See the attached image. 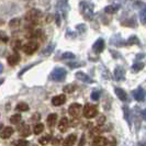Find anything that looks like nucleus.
Wrapping results in <instances>:
<instances>
[{
  "instance_id": "nucleus-14",
  "label": "nucleus",
  "mask_w": 146,
  "mask_h": 146,
  "mask_svg": "<svg viewBox=\"0 0 146 146\" xmlns=\"http://www.w3.org/2000/svg\"><path fill=\"white\" fill-rule=\"evenodd\" d=\"M19 134L23 137H28L31 134V127L28 124H22L19 126Z\"/></svg>"
},
{
  "instance_id": "nucleus-11",
  "label": "nucleus",
  "mask_w": 146,
  "mask_h": 146,
  "mask_svg": "<svg viewBox=\"0 0 146 146\" xmlns=\"http://www.w3.org/2000/svg\"><path fill=\"white\" fill-rule=\"evenodd\" d=\"M133 97L137 101H144V99H145V91H144V89L139 87L136 90H134L133 91Z\"/></svg>"
},
{
  "instance_id": "nucleus-53",
  "label": "nucleus",
  "mask_w": 146,
  "mask_h": 146,
  "mask_svg": "<svg viewBox=\"0 0 146 146\" xmlns=\"http://www.w3.org/2000/svg\"><path fill=\"white\" fill-rule=\"evenodd\" d=\"M2 72H3V65L0 63V74L2 73Z\"/></svg>"
},
{
  "instance_id": "nucleus-33",
  "label": "nucleus",
  "mask_w": 146,
  "mask_h": 146,
  "mask_svg": "<svg viewBox=\"0 0 146 146\" xmlns=\"http://www.w3.org/2000/svg\"><path fill=\"white\" fill-rule=\"evenodd\" d=\"M44 131V125L42 123H37L35 126H34V129H33V132H34V134H41L42 132Z\"/></svg>"
},
{
  "instance_id": "nucleus-35",
  "label": "nucleus",
  "mask_w": 146,
  "mask_h": 146,
  "mask_svg": "<svg viewBox=\"0 0 146 146\" xmlns=\"http://www.w3.org/2000/svg\"><path fill=\"white\" fill-rule=\"evenodd\" d=\"M100 96H101V91L100 90H94L92 92H91V100H95V101H97V100H99L100 99Z\"/></svg>"
},
{
  "instance_id": "nucleus-2",
  "label": "nucleus",
  "mask_w": 146,
  "mask_h": 146,
  "mask_svg": "<svg viewBox=\"0 0 146 146\" xmlns=\"http://www.w3.org/2000/svg\"><path fill=\"white\" fill-rule=\"evenodd\" d=\"M43 17V12L40 10V9H36V8H32L30 9L29 11L24 15V20L28 21L29 23H35L36 24L37 21Z\"/></svg>"
},
{
  "instance_id": "nucleus-28",
  "label": "nucleus",
  "mask_w": 146,
  "mask_h": 146,
  "mask_svg": "<svg viewBox=\"0 0 146 146\" xmlns=\"http://www.w3.org/2000/svg\"><path fill=\"white\" fill-rule=\"evenodd\" d=\"M17 110L20 112H27V111H29V106L25 102H20L17 104Z\"/></svg>"
},
{
  "instance_id": "nucleus-32",
  "label": "nucleus",
  "mask_w": 146,
  "mask_h": 146,
  "mask_svg": "<svg viewBox=\"0 0 146 146\" xmlns=\"http://www.w3.org/2000/svg\"><path fill=\"white\" fill-rule=\"evenodd\" d=\"M145 18H146V9L145 7L142 8L139 11V21L143 25H145Z\"/></svg>"
},
{
  "instance_id": "nucleus-26",
  "label": "nucleus",
  "mask_w": 146,
  "mask_h": 146,
  "mask_svg": "<svg viewBox=\"0 0 146 146\" xmlns=\"http://www.w3.org/2000/svg\"><path fill=\"white\" fill-rule=\"evenodd\" d=\"M125 44L127 45H139V40L136 35H131V36L127 38V41L125 42Z\"/></svg>"
},
{
  "instance_id": "nucleus-31",
  "label": "nucleus",
  "mask_w": 146,
  "mask_h": 146,
  "mask_svg": "<svg viewBox=\"0 0 146 146\" xmlns=\"http://www.w3.org/2000/svg\"><path fill=\"white\" fill-rule=\"evenodd\" d=\"M60 58L62 59H75L76 56H75V54L72 53V52H65V53L62 54Z\"/></svg>"
},
{
  "instance_id": "nucleus-24",
  "label": "nucleus",
  "mask_w": 146,
  "mask_h": 146,
  "mask_svg": "<svg viewBox=\"0 0 146 146\" xmlns=\"http://www.w3.org/2000/svg\"><path fill=\"white\" fill-rule=\"evenodd\" d=\"M20 25H21V19L20 18H13V19H11L9 21V27L11 29H17Z\"/></svg>"
},
{
  "instance_id": "nucleus-5",
  "label": "nucleus",
  "mask_w": 146,
  "mask_h": 146,
  "mask_svg": "<svg viewBox=\"0 0 146 146\" xmlns=\"http://www.w3.org/2000/svg\"><path fill=\"white\" fill-rule=\"evenodd\" d=\"M98 114V108L94 106V104H90V103H88L85 106V108H84V115L85 117H87V119H92V117H95L96 115Z\"/></svg>"
},
{
  "instance_id": "nucleus-44",
  "label": "nucleus",
  "mask_w": 146,
  "mask_h": 146,
  "mask_svg": "<svg viewBox=\"0 0 146 146\" xmlns=\"http://www.w3.org/2000/svg\"><path fill=\"white\" fill-rule=\"evenodd\" d=\"M123 3H124V0H114V3H113V5H114L115 7L120 8Z\"/></svg>"
},
{
  "instance_id": "nucleus-39",
  "label": "nucleus",
  "mask_w": 146,
  "mask_h": 146,
  "mask_svg": "<svg viewBox=\"0 0 146 146\" xmlns=\"http://www.w3.org/2000/svg\"><path fill=\"white\" fill-rule=\"evenodd\" d=\"M0 41L3 42V43H7L9 41V37L6 34V32H3V31H0Z\"/></svg>"
},
{
  "instance_id": "nucleus-22",
  "label": "nucleus",
  "mask_w": 146,
  "mask_h": 146,
  "mask_svg": "<svg viewBox=\"0 0 146 146\" xmlns=\"http://www.w3.org/2000/svg\"><path fill=\"white\" fill-rule=\"evenodd\" d=\"M54 48H55V44H50V45H47L45 48H44L42 53H41V55L44 56V57H47V56H50L53 51H54Z\"/></svg>"
},
{
  "instance_id": "nucleus-25",
  "label": "nucleus",
  "mask_w": 146,
  "mask_h": 146,
  "mask_svg": "<svg viewBox=\"0 0 146 146\" xmlns=\"http://www.w3.org/2000/svg\"><path fill=\"white\" fill-rule=\"evenodd\" d=\"M76 89H77V85L76 84H68V85H66L65 87L63 88V91L65 94H73Z\"/></svg>"
},
{
  "instance_id": "nucleus-56",
  "label": "nucleus",
  "mask_w": 146,
  "mask_h": 146,
  "mask_svg": "<svg viewBox=\"0 0 146 146\" xmlns=\"http://www.w3.org/2000/svg\"><path fill=\"white\" fill-rule=\"evenodd\" d=\"M141 146H144V143H141Z\"/></svg>"
},
{
  "instance_id": "nucleus-23",
  "label": "nucleus",
  "mask_w": 146,
  "mask_h": 146,
  "mask_svg": "<svg viewBox=\"0 0 146 146\" xmlns=\"http://www.w3.org/2000/svg\"><path fill=\"white\" fill-rule=\"evenodd\" d=\"M56 121H57V114H56V113H51V114H48V117H47V124L50 126V129L55 125Z\"/></svg>"
},
{
  "instance_id": "nucleus-19",
  "label": "nucleus",
  "mask_w": 146,
  "mask_h": 146,
  "mask_svg": "<svg viewBox=\"0 0 146 146\" xmlns=\"http://www.w3.org/2000/svg\"><path fill=\"white\" fill-rule=\"evenodd\" d=\"M114 91H115V95L117 96V98H119L121 101H126V100H127V95H126V92H125L122 88L117 87L114 89Z\"/></svg>"
},
{
  "instance_id": "nucleus-29",
  "label": "nucleus",
  "mask_w": 146,
  "mask_h": 146,
  "mask_svg": "<svg viewBox=\"0 0 146 146\" xmlns=\"http://www.w3.org/2000/svg\"><path fill=\"white\" fill-rule=\"evenodd\" d=\"M51 139H52L51 135H50V134H46V135L42 136L41 139H38V143H40L41 145H46V144H48V143H50Z\"/></svg>"
},
{
  "instance_id": "nucleus-3",
  "label": "nucleus",
  "mask_w": 146,
  "mask_h": 146,
  "mask_svg": "<svg viewBox=\"0 0 146 146\" xmlns=\"http://www.w3.org/2000/svg\"><path fill=\"white\" fill-rule=\"evenodd\" d=\"M67 76V70L63 67H56L53 69V72L50 75V79L53 81H63L65 80Z\"/></svg>"
},
{
  "instance_id": "nucleus-57",
  "label": "nucleus",
  "mask_w": 146,
  "mask_h": 146,
  "mask_svg": "<svg viewBox=\"0 0 146 146\" xmlns=\"http://www.w3.org/2000/svg\"><path fill=\"white\" fill-rule=\"evenodd\" d=\"M1 126H2V125H1V124H0V129H1Z\"/></svg>"
},
{
  "instance_id": "nucleus-12",
  "label": "nucleus",
  "mask_w": 146,
  "mask_h": 146,
  "mask_svg": "<svg viewBox=\"0 0 146 146\" xmlns=\"http://www.w3.org/2000/svg\"><path fill=\"white\" fill-rule=\"evenodd\" d=\"M65 102H66V96L65 95L55 96V97L52 99V103H53V106H55V107H59V106L64 104Z\"/></svg>"
},
{
  "instance_id": "nucleus-46",
  "label": "nucleus",
  "mask_w": 146,
  "mask_h": 146,
  "mask_svg": "<svg viewBox=\"0 0 146 146\" xmlns=\"http://www.w3.org/2000/svg\"><path fill=\"white\" fill-rule=\"evenodd\" d=\"M107 144H109L110 146H115V139L113 137H110L109 139H107Z\"/></svg>"
},
{
  "instance_id": "nucleus-49",
  "label": "nucleus",
  "mask_w": 146,
  "mask_h": 146,
  "mask_svg": "<svg viewBox=\"0 0 146 146\" xmlns=\"http://www.w3.org/2000/svg\"><path fill=\"white\" fill-rule=\"evenodd\" d=\"M53 20H54V15H47V17H46V23H50V22H52Z\"/></svg>"
},
{
  "instance_id": "nucleus-54",
  "label": "nucleus",
  "mask_w": 146,
  "mask_h": 146,
  "mask_svg": "<svg viewBox=\"0 0 146 146\" xmlns=\"http://www.w3.org/2000/svg\"><path fill=\"white\" fill-rule=\"evenodd\" d=\"M142 117H143V119H145V111H144V110L142 111Z\"/></svg>"
},
{
  "instance_id": "nucleus-38",
  "label": "nucleus",
  "mask_w": 146,
  "mask_h": 146,
  "mask_svg": "<svg viewBox=\"0 0 146 146\" xmlns=\"http://www.w3.org/2000/svg\"><path fill=\"white\" fill-rule=\"evenodd\" d=\"M76 30H77V32H78V33L82 34V33H85V32H86L87 28H86V25H85V24H78V25H76Z\"/></svg>"
},
{
  "instance_id": "nucleus-21",
  "label": "nucleus",
  "mask_w": 146,
  "mask_h": 146,
  "mask_svg": "<svg viewBox=\"0 0 146 146\" xmlns=\"http://www.w3.org/2000/svg\"><path fill=\"white\" fill-rule=\"evenodd\" d=\"M107 145V139L102 136H96L92 141V146H106Z\"/></svg>"
},
{
  "instance_id": "nucleus-51",
  "label": "nucleus",
  "mask_w": 146,
  "mask_h": 146,
  "mask_svg": "<svg viewBox=\"0 0 146 146\" xmlns=\"http://www.w3.org/2000/svg\"><path fill=\"white\" fill-rule=\"evenodd\" d=\"M85 139H86V137H85V135H82V137H81V141L79 142V146H84V145H85Z\"/></svg>"
},
{
  "instance_id": "nucleus-43",
  "label": "nucleus",
  "mask_w": 146,
  "mask_h": 146,
  "mask_svg": "<svg viewBox=\"0 0 146 146\" xmlns=\"http://www.w3.org/2000/svg\"><path fill=\"white\" fill-rule=\"evenodd\" d=\"M84 65V63H68V66L72 67V68H75V67H80V66Z\"/></svg>"
},
{
  "instance_id": "nucleus-52",
  "label": "nucleus",
  "mask_w": 146,
  "mask_h": 146,
  "mask_svg": "<svg viewBox=\"0 0 146 146\" xmlns=\"http://www.w3.org/2000/svg\"><path fill=\"white\" fill-rule=\"evenodd\" d=\"M5 23H6V22H5V20H3V19H1V18H0V27H1V25H3V24H5Z\"/></svg>"
},
{
  "instance_id": "nucleus-20",
  "label": "nucleus",
  "mask_w": 146,
  "mask_h": 146,
  "mask_svg": "<svg viewBox=\"0 0 146 146\" xmlns=\"http://www.w3.org/2000/svg\"><path fill=\"white\" fill-rule=\"evenodd\" d=\"M12 134H13V129H12V127H10V126H7V127H5V129H3V131L0 133V137H1V139H9Z\"/></svg>"
},
{
  "instance_id": "nucleus-30",
  "label": "nucleus",
  "mask_w": 146,
  "mask_h": 146,
  "mask_svg": "<svg viewBox=\"0 0 146 146\" xmlns=\"http://www.w3.org/2000/svg\"><path fill=\"white\" fill-rule=\"evenodd\" d=\"M11 47H12V50L13 51H19L20 48L22 47V42L20 40H15L12 43H11Z\"/></svg>"
},
{
  "instance_id": "nucleus-8",
  "label": "nucleus",
  "mask_w": 146,
  "mask_h": 146,
  "mask_svg": "<svg viewBox=\"0 0 146 146\" xmlns=\"http://www.w3.org/2000/svg\"><path fill=\"white\" fill-rule=\"evenodd\" d=\"M104 47H106V43H104V40L103 38H98L95 43H94V45H92V50L97 54H100L101 52H103Z\"/></svg>"
},
{
  "instance_id": "nucleus-41",
  "label": "nucleus",
  "mask_w": 146,
  "mask_h": 146,
  "mask_svg": "<svg viewBox=\"0 0 146 146\" xmlns=\"http://www.w3.org/2000/svg\"><path fill=\"white\" fill-rule=\"evenodd\" d=\"M35 64H37V63H35ZM35 64H31V65H29V66H28V67H25V68H23V69H22L21 72H20V73H19V77H21L22 75H23V74L25 73V72H27V70H28V69H30V68H31V67H33V66L35 65Z\"/></svg>"
},
{
  "instance_id": "nucleus-16",
  "label": "nucleus",
  "mask_w": 146,
  "mask_h": 146,
  "mask_svg": "<svg viewBox=\"0 0 146 146\" xmlns=\"http://www.w3.org/2000/svg\"><path fill=\"white\" fill-rule=\"evenodd\" d=\"M8 64L10 66H15L19 62H20V55L18 53H13L12 55H10L8 57Z\"/></svg>"
},
{
  "instance_id": "nucleus-40",
  "label": "nucleus",
  "mask_w": 146,
  "mask_h": 146,
  "mask_svg": "<svg viewBox=\"0 0 146 146\" xmlns=\"http://www.w3.org/2000/svg\"><path fill=\"white\" fill-rule=\"evenodd\" d=\"M15 146H30V143L25 139H18L15 142Z\"/></svg>"
},
{
  "instance_id": "nucleus-7",
  "label": "nucleus",
  "mask_w": 146,
  "mask_h": 146,
  "mask_svg": "<svg viewBox=\"0 0 146 146\" xmlns=\"http://www.w3.org/2000/svg\"><path fill=\"white\" fill-rule=\"evenodd\" d=\"M57 8H58V11L62 13V15L64 18H66L67 17V12H68V9H69L67 0H58L57 1Z\"/></svg>"
},
{
  "instance_id": "nucleus-4",
  "label": "nucleus",
  "mask_w": 146,
  "mask_h": 146,
  "mask_svg": "<svg viewBox=\"0 0 146 146\" xmlns=\"http://www.w3.org/2000/svg\"><path fill=\"white\" fill-rule=\"evenodd\" d=\"M21 48L25 54L32 55L33 53H35V52L38 50V42L34 41V40H32V41H30V42H28V43L23 44Z\"/></svg>"
},
{
  "instance_id": "nucleus-18",
  "label": "nucleus",
  "mask_w": 146,
  "mask_h": 146,
  "mask_svg": "<svg viewBox=\"0 0 146 146\" xmlns=\"http://www.w3.org/2000/svg\"><path fill=\"white\" fill-rule=\"evenodd\" d=\"M110 42H111L112 45H114V46H123V45H125V42L122 40V37L120 36L119 34L114 35L113 37H111Z\"/></svg>"
},
{
  "instance_id": "nucleus-55",
  "label": "nucleus",
  "mask_w": 146,
  "mask_h": 146,
  "mask_svg": "<svg viewBox=\"0 0 146 146\" xmlns=\"http://www.w3.org/2000/svg\"><path fill=\"white\" fill-rule=\"evenodd\" d=\"M3 81H5V79H3V78H1V79H0V86L3 84Z\"/></svg>"
},
{
  "instance_id": "nucleus-10",
  "label": "nucleus",
  "mask_w": 146,
  "mask_h": 146,
  "mask_svg": "<svg viewBox=\"0 0 146 146\" xmlns=\"http://www.w3.org/2000/svg\"><path fill=\"white\" fill-rule=\"evenodd\" d=\"M75 77L78 79V80L82 81V82H86V84H92L94 80L88 76L87 74L82 73V72H77L76 75H75Z\"/></svg>"
},
{
  "instance_id": "nucleus-27",
  "label": "nucleus",
  "mask_w": 146,
  "mask_h": 146,
  "mask_svg": "<svg viewBox=\"0 0 146 146\" xmlns=\"http://www.w3.org/2000/svg\"><path fill=\"white\" fill-rule=\"evenodd\" d=\"M119 8L115 7L114 5H110V6H107L104 8V12L106 13H109V15H114L115 12H117Z\"/></svg>"
},
{
  "instance_id": "nucleus-15",
  "label": "nucleus",
  "mask_w": 146,
  "mask_h": 146,
  "mask_svg": "<svg viewBox=\"0 0 146 146\" xmlns=\"http://www.w3.org/2000/svg\"><path fill=\"white\" fill-rule=\"evenodd\" d=\"M68 126H69V121L67 117H62L60 121H59L58 124V130L62 133H65L67 130H68Z\"/></svg>"
},
{
  "instance_id": "nucleus-9",
  "label": "nucleus",
  "mask_w": 146,
  "mask_h": 146,
  "mask_svg": "<svg viewBox=\"0 0 146 146\" xmlns=\"http://www.w3.org/2000/svg\"><path fill=\"white\" fill-rule=\"evenodd\" d=\"M113 75H114L115 80H117V81L124 80V79H125V70H124V68H123V67H121V66H117V67H115Z\"/></svg>"
},
{
  "instance_id": "nucleus-47",
  "label": "nucleus",
  "mask_w": 146,
  "mask_h": 146,
  "mask_svg": "<svg viewBox=\"0 0 146 146\" xmlns=\"http://www.w3.org/2000/svg\"><path fill=\"white\" fill-rule=\"evenodd\" d=\"M134 7H139V8L141 7V9H142V8L145 7V3H144L143 1H136V2L134 3Z\"/></svg>"
},
{
  "instance_id": "nucleus-36",
  "label": "nucleus",
  "mask_w": 146,
  "mask_h": 146,
  "mask_svg": "<svg viewBox=\"0 0 146 146\" xmlns=\"http://www.w3.org/2000/svg\"><path fill=\"white\" fill-rule=\"evenodd\" d=\"M21 121V115L20 114H13L12 117H10V122L12 124H18Z\"/></svg>"
},
{
  "instance_id": "nucleus-17",
  "label": "nucleus",
  "mask_w": 146,
  "mask_h": 146,
  "mask_svg": "<svg viewBox=\"0 0 146 146\" xmlns=\"http://www.w3.org/2000/svg\"><path fill=\"white\" fill-rule=\"evenodd\" d=\"M76 141H77V135L76 134H70L65 139L63 146H73L76 143Z\"/></svg>"
},
{
  "instance_id": "nucleus-1",
  "label": "nucleus",
  "mask_w": 146,
  "mask_h": 146,
  "mask_svg": "<svg viewBox=\"0 0 146 146\" xmlns=\"http://www.w3.org/2000/svg\"><path fill=\"white\" fill-rule=\"evenodd\" d=\"M79 11L84 17V19H86L88 21L92 20L94 18V5L92 3L88 1H81L79 3Z\"/></svg>"
},
{
  "instance_id": "nucleus-50",
  "label": "nucleus",
  "mask_w": 146,
  "mask_h": 146,
  "mask_svg": "<svg viewBox=\"0 0 146 146\" xmlns=\"http://www.w3.org/2000/svg\"><path fill=\"white\" fill-rule=\"evenodd\" d=\"M54 19H56V24L59 27V25H60V15L57 13V15H55V18H54Z\"/></svg>"
},
{
  "instance_id": "nucleus-6",
  "label": "nucleus",
  "mask_w": 146,
  "mask_h": 146,
  "mask_svg": "<svg viewBox=\"0 0 146 146\" xmlns=\"http://www.w3.org/2000/svg\"><path fill=\"white\" fill-rule=\"evenodd\" d=\"M81 110H82L81 104H79V103H73V104H70V107L68 109V112H69V114L73 117H79V114L81 113Z\"/></svg>"
},
{
  "instance_id": "nucleus-37",
  "label": "nucleus",
  "mask_w": 146,
  "mask_h": 146,
  "mask_svg": "<svg viewBox=\"0 0 146 146\" xmlns=\"http://www.w3.org/2000/svg\"><path fill=\"white\" fill-rule=\"evenodd\" d=\"M123 112H124L125 120H126L127 123L130 124V123H131V120H130V109H129V107L124 106V107H123Z\"/></svg>"
},
{
  "instance_id": "nucleus-48",
  "label": "nucleus",
  "mask_w": 146,
  "mask_h": 146,
  "mask_svg": "<svg viewBox=\"0 0 146 146\" xmlns=\"http://www.w3.org/2000/svg\"><path fill=\"white\" fill-rule=\"evenodd\" d=\"M40 119H41V114H40V113H37V112L32 115V121H38Z\"/></svg>"
},
{
  "instance_id": "nucleus-42",
  "label": "nucleus",
  "mask_w": 146,
  "mask_h": 146,
  "mask_svg": "<svg viewBox=\"0 0 146 146\" xmlns=\"http://www.w3.org/2000/svg\"><path fill=\"white\" fill-rule=\"evenodd\" d=\"M104 122H106V117H103V115H101V117H99L97 119V123L99 125H102Z\"/></svg>"
},
{
  "instance_id": "nucleus-34",
  "label": "nucleus",
  "mask_w": 146,
  "mask_h": 146,
  "mask_svg": "<svg viewBox=\"0 0 146 146\" xmlns=\"http://www.w3.org/2000/svg\"><path fill=\"white\" fill-rule=\"evenodd\" d=\"M143 68H144V64L141 63V62L135 63L134 65L132 66V69H133V72H135V73H137V72H139V70H142Z\"/></svg>"
},
{
  "instance_id": "nucleus-13",
  "label": "nucleus",
  "mask_w": 146,
  "mask_h": 146,
  "mask_svg": "<svg viewBox=\"0 0 146 146\" xmlns=\"http://www.w3.org/2000/svg\"><path fill=\"white\" fill-rule=\"evenodd\" d=\"M121 23H122V25H124L126 28H136V25H137V21H136L135 17L126 18L124 21H122Z\"/></svg>"
},
{
  "instance_id": "nucleus-45",
  "label": "nucleus",
  "mask_w": 146,
  "mask_h": 146,
  "mask_svg": "<svg viewBox=\"0 0 146 146\" xmlns=\"http://www.w3.org/2000/svg\"><path fill=\"white\" fill-rule=\"evenodd\" d=\"M60 142H62V139L60 137H55V139H53V145H55V146H57V145H59L60 144Z\"/></svg>"
}]
</instances>
